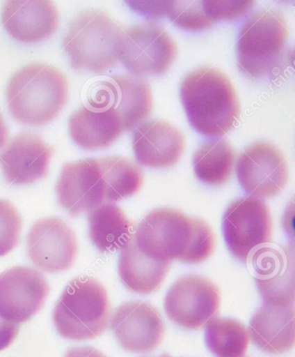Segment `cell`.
Returning a JSON list of instances; mask_svg holds the SVG:
<instances>
[{"label": "cell", "mask_w": 295, "mask_h": 357, "mask_svg": "<svg viewBox=\"0 0 295 357\" xmlns=\"http://www.w3.org/2000/svg\"><path fill=\"white\" fill-rule=\"evenodd\" d=\"M134 239L144 255L170 263H202L215 249L214 234L207 223L170 208L148 213L138 224Z\"/></svg>", "instance_id": "6da1fadb"}, {"label": "cell", "mask_w": 295, "mask_h": 357, "mask_svg": "<svg viewBox=\"0 0 295 357\" xmlns=\"http://www.w3.org/2000/svg\"><path fill=\"white\" fill-rule=\"evenodd\" d=\"M180 95L191 126L205 137H223L239 121L236 89L216 68L202 67L188 74L181 84Z\"/></svg>", "instance_id": "7a4b0ae2"}, {"label": "cell", "mask_w": 295, "mask_h": 357, "mask_svg": "<svg viewBox=\"0 0 295 357\" xmlns=\"http://www.w3.org/2000/svg\"><path fill=\"white\" fill-rule=\"evenodd\" d=\"M6 96L14 119L30 126H42L54 120L66 105L69 83L56 68L30 63L10 78Z\"/></svg>", "instance_id": "3957f363"}, {"label": "cell", "mask_w": 295, "mask_h": 357, "mask_svg": "<svg viewBox=\"0 0 295 357\" xmlns=\"http://www.w3.org/2000/svg\"><path fill=\"white\" fill-rule=\"evenodd\" d=\"M110 303L103 285L94 278H74L67 284L53 310L56 331L66 340H92L109 326Z\"/></svg>", "instance_id": "277c9868"}, {"label": "cell", "mask_w": 295, "mask_h": 357, "mask_svg": "<svg viewBox=\"0 0 295 357\" xmlns=\"http://www.w3.org/2000/svg\"><path fill=\"white\" fill-rule=\"evenodd\" d=\"M122 28L102 10L81 13L72 20L63 45L73 69L103 74L119 60Z\"/></svg>", "instance_id": "5b68a950"}, {"label": "cell", "mask_w": 295, "mask_h": 357, "mask_svg": "<svg viewBox=\"0 0 295 357\" xmlns=\"http://www.w3.org/2000/svg\"><path fill=\"white\" fill-rule=\"evenodd\" d=\"M289 28L279 10L262 8L245 21L238 36L237 63L245 76L262 78L282 63Z\"/></svg>", "instance_id": "8992f818"}, {"label": "cell", "mask_w": 295, "mask_h": 357, "mask_svg": "<svg viewBox=\"0 0 295 357\" xmlns=\"http://www.w3.org/2000/svg\"><path fill=\"white\" fill-rule=\"evenodd\" d=\"M177 53L176 42L161 24L148 22L123 30L119 60L134 76L165 74Z\"/></svg>", "instance_id": "52a82bcc"}, {"label": "cell", "mask_w": 295, "mask_h": 357, "mask_svg": "<svg viewBox=\"0 0 295 357\" xmlns=\"http://www.w3.org/2000/svg\"><path fill=\"white\" fill-rule=\"evenodd\" d=\"M223 231L234 258L246 262L252 252L272 241V217L269 206L257 198L237 199L223 216Z\"/></svg>", "instance_id": "ba28073f"}, {"label": "cell", "mask_w": 295, "mask_h": 357, "mask_svg": "<svg viewBox=\"0 0 295 357\" xmlns=\"http://www.w3.org/2000/svg\"><path fill=\"white\" fill-rule=\"evenodd\" d=\"M221 296L207 278L189 275L180 278L165 298L167 317L174 324L189 330L205 328L218 319Z\"/></svg>", "instance_id": "9c48e42d"}, {"label": "cell", "mask_w": 295, "mask_h": 357, "mask_svg": "<svg viewBox=\"0 0 295 357\" xmlns=\"http://www.w3.org/2000/svg\"><path fill=\"white\" fill-rule=\"evenodd\" d=\"M236 171L241 188L253 198L275 197L289 181L285 155L269 142H257L245 149Z\"/></svg>", "instance_id": "30bf717a"}, {"label": "cell", "mask_w": 295, "mask_h": 357, "mask_svg": "<svg viewBox=\"0 0 295 357\" xmlns=\"http://www.w3.org/2000/svg\"><path fill=\"white\" fill-rule=\"evenodd\" d=\"M49 294L45 277L31 267L15 266L0 274V317L19 326L44 307Z\"/></svg>", "instance_id": "8fae6325"}, {"label": "cell", "mask_w": 295, "mask_h": 357, "mask_svg": "<svg viewBox=\"0 0 295 357\" xmlns=\"http://www.w3.org/2000/svg\"><path fill=\"white\" fill-rule=\"evenodd\" d=\"M76 234L58 217L40 219L28 235V255L39 270L58 273L70 270L76 261Z\"/></svg>", "instance_id": "7c38bea8"}, {"label": "cell", "mask_w": 295, "mask_h": 357, "mask_svg": "<svg viewBox=\"0 0 295 357\" xmlns=\"http://www.w3.org/2000/svg\"><path fill=\"white\" fill-rule=\"evenodd\" d=\"M56 194L59 206L72 217L109 203L99 160L88 158L65 164L56 184Z\"/></svg>", "instance_id": "4fadbf2b"}, {"label": "cell", "mask_w": 295, "mask_h": 357, "mask_svg": "<svg viewBox=\"0 0 295 357\" xmlns=\"http://www.w3.org/2000/svg\"><path fill=\"white\" fill-rule=\"evenodd\" d=\"M110 326L120 345L131 353L154 351L166 331L161 314L144 302L123 303L113 312Z\"/></svg>", "instance_id": "5bb4252c"}, {"label": "cell", "mask_w": 295, "mask_h": 357, "mask_svg": "<svg viewBox=\"0 0 295 357\" xmlns=\"http://www.w3.org/2000/svg\"><path fill=\"white\" fill-rule=\"evenodd\" d=\"M54 149L40 135L23 132L0 153V166L7 183L33 184L48 176Z\"/></svg>", "instance_id": "9a60e30c"}, {"label": "cell", "mask_w": 295, "mask_h": 357, "mask_svg": "<svg viewBox=\"0 0 295 357\" xmlns=\"http://www.w3.org/2000/svg\"><path fill=\"white\" fill-rule=\"evenodd\" d=\"M91 101L112 107L122 121L124 131L147 119L152 109L150 85L129 75H115L103 82Z\"/></svg>", "instance_id": "2e32d148"}, {"label": "cell", "mask_w": 295, "mask_h": 357, "mask_svg": "<svg viewBox=\"0 0 295 357\" xmlns=\"http://www.w3.org/2000/svg\"><path fill=\"white\" fill-rule=\"evenodd\" d=\"M2 23L17 40L38 43L54 34L59 14L49 0H10L3 6Z\"/></svg>", "instance_id": "e0dca14e"}, {"label": "cell", "mask_w": 295, "mask_h": 357, "mask_svg": "<svg viewBox=\"0 0 295 357\" xmlns=\"http://www.w3.org/2000/svg\"><path fill=\"white\" fill-rule=\"evenodd\" d=\"M184 147L182 132L164 121H145L138 125L133 135L135 158L143 167L173 166L179 162Z\"/></svg>", "instance_id": "ac0fdd59"}, {"label": "cell", "mask_w": 295, "mask_h": 357, "mask_svg": "<svg viewBox=\"0 0 295 357\" xmlns=\"http://www.w3.org/2000/svg\"><path fill=\"white\" fill-rule=\"evenodd\" d=\"M69 127L74 142L85 150L108 148L125 132L112 107L91 100L70 116Z\"/></svg>", "instance_id": "d6986e66"}, {"label": "cell", "mask_w": 295, "mask_h": 357, "mask_svg": "<svg viewBox=\"0 0 295 357\" xmlns=\"http://www.w3.org/2000/svg\"><path fill=\"white\" fill-rule=\"evenodd\" d=\"M294 315V305L265 303L250 320L248 333L252 342L269 354L290 351L295 342Z\"/></svg>", "instance_id": "ffe728a7"}, {"label": "cell", "mask_w": 295, "mask_h": 357, "mask_svg": "<svg viewBox=\"0 0 295 357\" xmlns=\"http://www.w3.org/2000/svg\"><path fill=\"white\" fill-rule=\"evenodd\" d=\"M257 284L265 303L293 305L294 271H289L286 255L271 248L259 250L253 257Z\"/></svg>", "instance_id": "44dd1931"}, {"label": "cell", "mask_w": 295, "mask_h": 357, "mask_svg": "<svg viewBox=\"0 0 295 357\" xmlns=\"http://www.w3.org/2000/svg\"><path fill=\"white\" fill-rule=\"evenodd\" d=\"M170 266V262L152 259L141 252L134 236L120 252L119 276L129 291L148 295L165 281Z\"/></svg>", "instance_id": "7402d4cb"}, {"label": "cell", "mask_w": 295, "mask_h": 357, "mask_svg": "<svg viewBox=\"0 0 295 357\" xmlns=\"http://www.w3.org/2000/svg\"><path fill=\"white\" fill-rule=\"evenodd\" d=\"M88 220L90 241L102 253L122 250L136 231L134 223L112 203H105L91 211Z\"/></svg>", "instance_id": "603a6c76"}, {"label": "cell", "mask_w": 295, "mask_h": 357, "mask_svg": "<svg viewBox=\"0 0 295 357\" xmlns=\"http://www.w3.org/2000/svg\"><path fill=\"white\" fill-rule=\"evenodd\" d=\"M237 153L225 138L205 142L194 153L195 174L209 185H222L232 174Z\"/></svg>", "instance_id": "cb8c5ba5"}, {"label": "cell", "mask_w": 295, "mask_h": 357, "mask_svg": "<svg viewBox=\"0 0 295 357\" xmlns=\"http://www.w3.org/2000/svg\"><path fill=\"white\" fill-rule=\"evenodd\" d=\"M106 185V201L120 202L136 194L144 183L143 174L136 164L122 156L98 159Z\"/></svg>", "instance_id": "d4e9b609"}, {"label": "cell", "mask_w": 295, "mask_h": 357, "mask_svg": "<svg viewBox=\"0 0 295 357\" xmlns=\"http://www.w3.org/2000/svg\"><path fill=\"white\" fill-rule=\"evenodd\" d=\"M205 342L216 357H244L248 333L237 320L216 319L206 326Z\"/></svg>", "instance_id": "484cf974"}, {"label": "cell", "mask_w": 295, "mask_h": 357, "mask_svg": "<svg viewBox=\"0 0 295 357\" xmlns=\"http://www.w3.org/2000/svg\"><path fill=\"white\" fill-rule=\"evenodd\" d=\"M176 26L184 30L207 29L216 22L205 6V1H169L166 15Z\"/></svg>", "instance_id": "4316f807"}, {"label": "cell", "mask_w": 295, "mask_h": 357, "mask_svg": "<svg viewBox=\"0 0 295 357\" xmlns=\"http://www.w3.org/2000/svg\"><path fill=\"white\" fill-rule=\"evenodd\" d=\"M22 220L13 204L0 199V257L12 252L19 244Z\"/></svg>", "instance_id": "83f0119b"}, {"label": "cell", "mask_w": 295, "mask_h": 357, "mask_svg": "<svg viewBox=\"0 0 295 357\" xmlns=\"http://www.w3.org/2000/svg\"><path fill=\"white\" fill-rule=\"evenodd\" d=\"M255 1H215L205 0L206 8L216 23L239 19L253 8Z\"/></svg>", "instance_id": "f1b7e54d"}, {"label": "cell", "mask_w": 295, "mask_h": 357, "mask_svg": "<svg viewBox=\"0 0 295 357\" xmlns=\"http://www.w3.org/2000/svg\"><path fill=\"white\" fill-rule=\"evenodd\" d=\"M19 326L0 317V351L9 348L19 334Z\"/></svg>", "instance_id": "f546056e"}, {"label": "cell", "mask_w": 295, "mask_h": 357, "mask_svg": "<svg viewBox=\"0 0 295 357\" xmlns=\"http://www.w3.org/2000/svg\"><path fill=\"white\" fill-rule=\"evenodd\" d=\"M65 357H106L98 349L92 347H78L67 349Z\"/></svg>", "instance_id": "4dcf8cb0"}, {"label": "cell", "mask_w": 295, "mask_h": 357, "mask_svg": "<svg viewBox=\"0 0 295 357\" xmlns=\"http://www.w3.org/2000/svg\"><path fill=\"white\" fill-rule=\"evenodd\" d=\"M9 130L3 119L2 114L0 113V149L6 145L7 139H8Z\"/></svg>", "instance_id": "1f68e13d"}, {"label": "cell", "mask_w": 295, "mask_h": 357, "mask_svg": "<svg viewBox=\"0 0 295 357\" xmlns=\"http://www.w3.org/2000/svg\"><path fill=\"white\" fill-rule=\"evenodd\" d=\"M159 357H170L169 355H162L161 356H159Z\"/></svg>", "instance_id": "d6a6232c"}]
</instances>
